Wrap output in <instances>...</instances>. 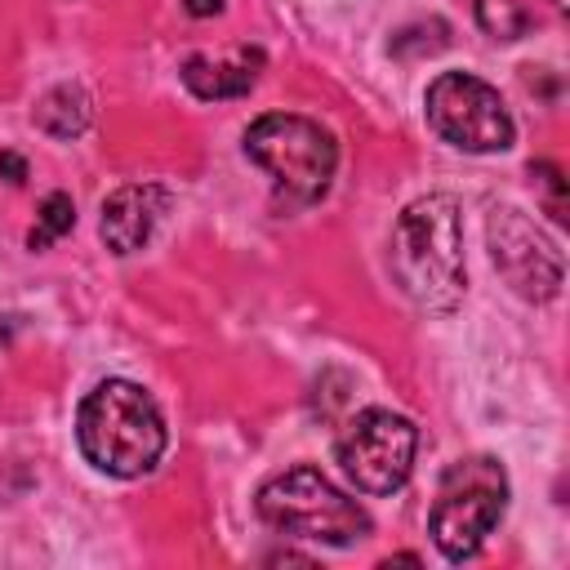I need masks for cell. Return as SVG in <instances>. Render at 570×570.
<instances>
[{"mask_svg":"<svg viewBox=\"0 0 570 570\" xmlns=\"http://www.w3.org/2000/svg\"><path fill=\"white\" fill-rule=\"evenodd\" d=\"M392 276L423 312H454L468 289L463 267V218L459 200L428 191L396 214L392 227Z\"/></svg>","mask_w":570,"mask_h":570,"instance_id":"cell-1","label":"cell"},{"mask_svg":"<svg viewBox=\"0 0 570 570\" xmlns=\"http://www.w3.org/2000/svg\"><path fill=\"white\" fill-rule=\"evenodd\" d=\"M76 441L107 476H142L165 454V419L129 379H102L76 410Z\"/></svg>","mask_w":570,"mask_h":570,"instance_id":"cell-2","label":"cell"},{"mask_svg":"<svg viewBox=\"0 0 570 570\" xmlns=\"http://www.w3.org/2000/svg\"><path fill=\"white\" fill-rule=\"evenodd\" d=\"M258 517L294 539H316V543H334L347 548L356 539L370 534V512L347 499L321 468L298 463L276 472L272 481H263L258 490Z\"/></svg>","mask_w":570,"mask_h":570,"instance_id":"cell-3","label":"cell"},{"mask_svg":"<svg viewBox=\"0 0 570 570\" xmlns=\"http://www.w3.org/2000/svg\"><path fill=\"white\" fill-rule=\"evenodd\" d=\"M245 156L272 174L276 191L294 205H312L330 191L338 169V142L307 116L267 111L245 129Z\"/></svg>","mask_w":570,"mask_h":570,"instance_id":"cell-4","label":"cell"},{"mask_svg":"<svg viewBox=\"0 0 570 570\" xmlns=\"http://www.w3.org/2000/svg\"><path fill=\"white\" fill-rule=\"evenodd\" d=\"M503 508H508V472L490 454L454 459L441 472L428 534L445 561H468L485 543V534L499 525Z\"/></svg>","mask_w":570,"mask_h":570,"instance_id":"cell-5","label":"cell"},{"mask_svg":"<svg viewBox=\"0 0 570 570\" xmlns=\"http://www.w3.org/2000/svg\"><path fill=\"white\" fill-rule=\"evenodd\" d=\"M423 107H428V125L459 151L485 156L512 147V116L499 89L472 71H441L428 85Z\"/></svg>","mask_w":570,"mask_h":570,"instance_id":"cell-6","label":"cell"},{"mask_svg":"<svg viewBox=\"0 0 570 570\" xmlns=\"http://www.w3.org/2000/svg\"><path fill=\"white\" fill-rule=\"evenodd\" d=\"M419 450V428L405 414L392 410H361L347 419V428L334 441V454L347 472V481L365 494H392L410 481Z\"/></svg>","mask_w":570,"mask_h":570,"instance_id":"cell-7","label":"cell"},{"mask_svg":"<svg viewBox=\"0 0 570 570\" xmlns=\"http://www.w3.org/2000/svg\"><path fill=\"white\" fill-rule=\"evenodd\" d=\"M485 236H490V258L494 267L503 272V281L530 298V303H548L561 294V281H566V267H561V249L512 205L503 209H490V223H485Z\"/></svg>","mask_w":570,"mask_h":570,"instance_id":"cell-8","label":"cell"},{"mask_svg":"<svg viewBox=\"0 0 570 570\" xmlns=\"http://www.w3.org/2000/svg\"><path fill=\"white\" fill-rule=\"evenodd\" d=\"M165 209H169V191L165 187H156V183H125V187H116L102 200L98 232H102L107 249L125 258V254H138L151 240V232L165 218Z\"/></svg>","mask_w":570,"mask_h":570,"instance_id":"cell-9","label":"cell"},{"mask_svg":"<svg viewBox=\"0 0 570 570\" xmlns=\"http://www.w3.org/2000/svg\"><path fill=\"white\" fill-rule=\"evenodd\" d=\"M263 71V49H232L227 58H209V53H191L183 62V85L205 98V102H223V98H240L258 85Z\"/></svg>","mask_w":570,"mask_h":570,"instance_id":"cell-10","label":"cell"},{"mask_svg":"<svg viewBox=\"0 0 570 570\" xmlns=\"http://www.w3.org/2000/svg\"><path fill=\"white\" fill-rule=\"evenodd\" d=\"M36 125L49 134V138H76L85 125H89V116H94V107H89V94L80 89V85H53L40 102H36Z\"/></svg>","mask_w":570,"mask_h":570,"instance_id":"cell-11","label":"cell"},{"mask_svg":"<svg viewBox=\"0 0 570 570\" xmlns=\"http://www.w3.org/2000/svg\"><path fill=\"white\" fill-rule=\"evenodd\" d=\"M71 223H76V205H71V196H67V191H53V196H45L40 218H36L27 245H31V249H49L62 232H71Z\"/></svg>","mask_w":570,"mask_h":570,"instance_id":"cell-12","label":"cell"},{"mask_svg":"<svg viewBox=\"0 0 570 570\" xmlns=\"http://www.w3.org/2000/svg\"><path fill=\"white\" fill-rule=\"evenodd\" d=\"M476 18L499 40H517L525 31V13L517 9V0H476Z\"/></svg>","mask_w":570,"mask_h":570,"instance_id":"cell-13","label":"cell"},{"mask_svg":"<svg viewBox=\"0 0 570 570\" xmlns=\"http://www.w3.org/2000/svg\"><path fill=\"white\" fill-rule=\"evenodd\" d=\"M530 174H534V187H539V196H543V209L557 218V223H566V178H561V169L552 165V160H534L530 165Z\"/></svg>","mask_w":570,"mask_h":570,"instance_id":"cell-14","label":"cell"},{"mask_svg":"<svg viewBox=\"0 0 570 570\" xmlns=\"http://www.w3.org/2000/svg\"><path fill=\"white\" fill-rule=\"evenodd\" d=\"M0 174H4L9 183H22V178H27V165H22V156H13V151H0Z\"/></svg>","mask_w":570,"mask_h":570,"instance_id":"cell-15","label":"cell"},{"mask_svg":"<svg viewBox=\"0 0 570 570\" xmlns=\"http://www.w3.org/2000/svg\"><path fill=\"white\" fill-rule=\"evenodd\" d=\"M218 9H223V0H187V13H196V18L218 13Z\"/></svg>","mask_w":570,"mask_h":570,"instance_id":"cell-16","label":"cell"},{"mask_svg":"<svg viewBox=\"0 0 570 570\" xmlns=\"http://www.w3.org/2000/svg\"><path fill=\"white\" fill-rule=\"evenodd\" d=\"M552 4H557V9H566V0H552Z\"/></svg>","mask_w":570,"mask_h":570,"instance_id":"cell-17","label":"cell"}]
</instances>
